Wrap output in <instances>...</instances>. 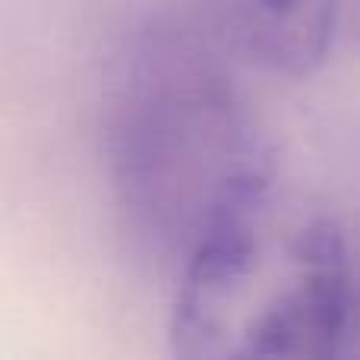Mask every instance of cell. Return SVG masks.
Returning <instances> with one entry per match:
<instances>
[{
    "mask_svg": "<svg viewBox=\"0 0 360 360\" xmlns=\"http://www.w3.org/2000/svg\"><path fill=\"white\" fill-rule=\"evenodd\" d=\"M351 307L342 228L272 184L180 262L171 348L190 360L329 357L348 335Z\"/></svg>",
    "mask_w": 360,
    "mask_h": 360,
    "instance_id": "6da1fadb",
    "label": "cell"
},
{
    "mask_svg": "<svg viewBox=\"0 0 360 360\" xmlns=\"http://www.w3.org/2000/svg\"><path fill=\"white\" fill-rule=\"evenodd\" d=\"M202 57L186 44L139 57L117 127L120 184L180 262L221 218L275 184L262 139Z\"/></svg>",
    "mask_w": 360,
    "mask_h": 360,
    "instance_id": "7a4b0ae2",
    "label": "cell"
},
{
    "mask_svg": "<svg viewBox=\"0 0 360 360\" xmlns=\"http://www.w3.org/2000/svg\"><path fill=\"white\" fill-rule=\"evenodd\" d=\"M231 51L259 70L304 76L323 63L338 0H199Z\"/></svg>",
    "mask_w": 360,
    "mask_h": 360,
    "instance_id": "3957f363",
    "label": "cell"
}]
</instances>
